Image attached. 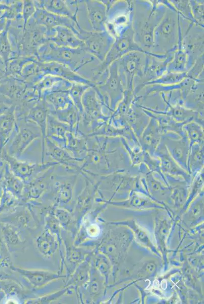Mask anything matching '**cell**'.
I'll list each match as a JSON object with an SVG mask.
<instances>
[{
    "mask_svg": "<svg viewBox=\"0 0 204 304\" xmlns=\"http://www.w3.org/2000/svg\"><path fill=\"white\" fill-rule=\"evenodd\" d=\"M36 57L40 62L59 63L78 73L83 67L95 59L83 47L71 48L59 47L49 41L38 48Z\"/></svg>",
    "mask_w": 204,
    "mask_h": 304,
    "instance_id": "cell-1",
    "label": "cell"
},
{
    "mask_svg": "<svg viewBox=\"0 0 204 304\" xmlns=\"http://www.w3.org/2000/svg\"><path fill=\"white\" fill-rule=\"evenodd\" d=\"M42 139L39 126L26 117L16 118V125L8 143L3 148L7 153L18 159L36 140Z\"/></svg>",
    "mask_w": 204,
    "mask_h": 304,
    "instance_id": "cell-2",
    "label": "cell"
},
{
    "mask_svg": "<svg viewBox=\"0 0 204 304\" xmlns=\"http://www.w3.org/2000/svg\"><path fill=\"white\" fill-rule=\"evenodd\" d=\"M132 51L143 52L147 55L162 58L159 54L152 53L142 49L134 40L133 31L131 27L127 28L123 34L114 43L105 59L97 67L93 69V77L91 81L97 83L110 65L119 58Z\"/></svg>",
    "mask_w": 204,
    "mask_h": 304,
    "instance_id": "cell-3",
    "label": "cell"
},
{
    "mask_svg": "<svg viewBox=\"0 0 204 304\" xmlns=\"http://www.w3.org/2000/svg\"><path fill=\"white\" fill-rule=\"evenodd\" d=\"M176 9L166 11L153 33V46L157 50L167 53L176 46L178 42V16Z\"/></svg>",
    "mask_w": 204,
    "mask_h": 304,
    "instance_id": "cell-4",
    "label": "cell"
},
{
    "mask_svg": "<svg viewBox=\"0 0 204 304\" xmlns=\"http://www.w3.org/2000/svg\"><path fill=\"white\" fill-rule=\"evenodd\" d=\"M0 155L2 159L7 162L12 172L24 184L31 182L49 168L59 165L53 161L39 164L22 161L9 155L4 149Z\"/></svg>",
    "mask_w": 204,
    "mask_h": 304,
    "instance_id": "cell-5",
    "label": "cell"
},
{
    "mask_svg": "<svg viewBox=\"0 0 204 304\" xmlns=\"http://www.w3.org/2000/svg\"><path fill=\"white\" fill-rule=\"evenodd\" d=\"M79 39L84 43L83 48L100 62L105 58L114 44V38L107 30L100 32L83 29Z\"/></svg>",
    "mask_w": 204,
    "mask_h": 304,
    "instance_id": "cell-6",
    "label": "cell"
},
{
    "mask_svg": "<svg viewBox=\"0 0 204 304\" xmlns=\"http://www.w3.org/2000/svg\"><path fill=\"white\" fill-rule=\"evenodd\" d=\"M56 166L49 168L31 182L25 184L21 198L24 204L30 201L37 200L44 195L53 180Z\"/></svg>",
    "mask_w": 204,
    "mask_h": 304,
    "instance_id": "cell-7",
    "label": "cell"
},
{
    "mask_svg": "<svg viewBox=\"0 0 204 304\" xmlns=\"http://www.w3.org/2000/svg\"><path fill=\"white\" fill-rule=\"evenodd\" d=\"M34 22L42 25L48 30L58 26L70 28L79 37L83 28L72 19L49 12L43 8H36V11L31 18Z\"/></svg>",
    "mask_w": 204,
    "mask_h": 304,
    "instance_id": "cell-8",
    "label": "cell"
},
{
    "mask_svg": "<svg viewBox=\"0 0 204 304\" xmlns=\"http://www.w3.org/2000/svg\"><path fill=\"white\" fill-rule=\"evenodd\" d=\"M49 157L52 161L60 165L80 174L83 160L73 157L65 149L62 148L46 137L45 142V159Z\"/></svg>",
    "mask_w": 204,
    "mask_h": 304,
    "instance_id": "cell-9",
    "label": "cell"
},
{
    "mask_svg": "<svg viewBox=\"0 0 204 304\" xmlns=\"http://www.w3.org/2000/svg\"><path fill=\"white\" fill-rule=\"evenodd\" d=\"M40 72L44 75L50 74L61 78L72 83L83 84L91 88L96 86L95 84L81 74L75 72L68 67L55 62H40L38 61Z\"/></svg>",
    "mask_w": 204,
    "mask_h": 304,
    "instance_id": "cell-10",
    "label": "cell"
},
{
    "mask_svg": "<svg viewBox=\"0 0 204 304\" xmlns=\"http://www.w3.org/2000/svg\"><path fill=\"white\" fill-rule=\"evenodd\" d=\"M14 270L19 273L32 287L37 289L65 277V275L47 270L28 269L18 267L14 268Z\"/></svg>",
    "mask_w": 204,
    "mask_h": 304,
    "instance_id": "cell-11",
    "label": "cell"
},
{
    "mask_svg": "<svg viewBox=\"0 0 204 304\" xmlns=\"http://www.w3.org/2000/svg\"><path fill=\"white\" fill-rule=\"evenodd\" d=\"M47 37L49 42L59 47L78 48L84 46L83 42L66 26H58L47 30Z\"/></svg>",
    "mask_w": 204,
    "mask_h": 304,
    "instance_id": "cell-12",
    "label": "cell"
},
{
    "mask_svg": "<svg viewBox=\"0 0 204 304\" xmlns=\"http://www.w3.org/2000/svg\"><path fill=\"white\" fill-rule=\"evenodd\" d=\"M88 23L91 30L100 32L106 30L107 8L99 1H84Z\"/></svg>",
    "mask_w": 204,
    "mask_h": 304,
    "instance_id": "cell-13",
    "label": "cell"
},
{
    "mask_svg": "<svg viewBox=\"0 0 204 304\" xmlns=\"http://www.w3.org/2000/svg\"><path fill=\"white\" fill-rule=\"evenodd\" d=\"M48 114V107L42 99L29 109L26 116V119L35 123L41 130L42 133L41 163L45 162V142L46 137L47 119Z\"/></svg>",
    "mask_w": 204,
    "mask_h": 304,
    "instance_id": "cell-14",
    "label": "cell"
},
{
    "mask_svg": "<svg viewBox=\"0 0 204 304\" xmlns=\"http://www.w3.org/2000/svg\"><path fill=\"white\" fill-rule=\"evenodd\" d=\"M26 88L24 81L7 76L0 86V95L8 99L13 105L16 106L21 100Z\"/></svg>",
    "mask_w": 204,
    "mask_h": 304,
    "instance_id": "cell-15",
    "label": "cell"
},
{
    "mask_svg": "<svg viewBox=\"0 0 204 304\" xmlns=\"http://www.w3.org/2000/svg\"><path fill=\"white\" fill-rule=\"evenodd\" d=\"M71 130L72 129L69 125L60 121L49 113L47 119L46 137L64 148L66 134Z\"/></svg>",
    "mask_w": 204,
    "mask_h": 304,
    "instance_id": "cell-16",
    "label": "cell"
},
{
    "mask_svg": "<svg viewBox=\"0 0 204 304\" xmlns=\"http://www.w3.org/2000/svg\"><path fill=\"white\" fill-rule=\"evenodd\" d=\"M69 90H48L42 94V98L47 104L49 110H60L74 104Z\"/></svg>",
    "mask_w": 204,
    "mask_h": 304,
    "instance_id": "cell-17",
    "label": "cell"
},
{
    "mask_svg": "<svg viewBox=\"0 0 204 304\" xmlns=\"http://www.w3.org/2000/svg\"><path fill=\"white\" fill-rule=\"evenodd\" d=\"M15 105L0 115V154L8 143L16 125Z\"/></svg>",
    "mask_w": 204,
    "mask_h": 304,
    "instance_id": "cell-18",
    "label": "cell"
},
{
    "mask_svg": "<svg viewBox=\"0 0 204 304\" xmlns=\"http://www.w3.org/2000/svg\"><path fill=\"white\" fill-rule=\"evenodd\" d=\"M36 245L39 252L49 258L55 254L58 248V236L46 228L36 238Z\"/></svg>",
    "mask_w": 204,
    "mask_h": 304,
    "instance_id": "cell-19",
    "label": "cell"
},
{
    "mask_svg": "<svg viewBox=\"0 0 204 304\" xmlns=\"http://www.w3.org/2000/svg\"><path fill=\"white\" fill-rule=\"evenodd\" d=\"M0 179L3 181L4 187L8 191L21 200L25 184L12 172L5 161L4 162Z\"/></svg>",
    "mask_w": 204,
    "mask_h": 304,
    "instance_id": "cell-20",
    "label": "cell"
},
{
    "mask_svg": "<svg viewBox=\"0 0 204 304\" xmlns=\"http://www.w3.org/2000/svg\"><path fill=\"white\" fill-rule=\"evenodd\" d=\"M33 3L36 8H43L51 13L69 17L80 25L77 17L73 15L65 1L41 0L33 1Z\"/></svg>",
    "mask_w": 204,
    "mask_h": 304,
    "instance_id": "cell-21",
    "label": "cell"
},
{
    "mask_svg": "<svg viewBox=\"0 0 204 304\" xmlns=\"http://www.w3.org/2000/svg\"><path fill=\"white\" fill-rule=\"evenodd\" d=\"M120 60L128 81V87H131L134 75L140 73L141 71V57L138 52H131L122 56Z\"/></svg>",
    "mask_w": 204,
    "mask_h": 304,
    "instance_id": "cell-22",
    "label": "cell"
},
{
    "mask_svg": "<svg viewBox=\"0 0 204 304\" xmlns=\"http://www.w3.org/2000/svg\"><path fill=\"white\" fill-rule=\"evenodd\" d=\"M9 24L5 30L0 33V66L6 69L8 62L12 58L13 52L9 39L8 29Z\"/></svg>",
    "mask_w": 204,
    "mask_h": 304,
    "instance_id": "cell-23",
    "label": "cell"
},
{
    "mask_svg": "<svg viewBox=\"0 0 204 304\" xmlns=\"http://www.w3.org/2000/svg\"><path fill=\"white\" fill-rule=\"evenodd\" d=\"M90 87L88 85L72 83V86L69 90V95L76 107L79 110L82 116L83 114V108L82 104V97L85 92Z\"/></svg>",
    "mask_w": 204,
    "mask_h": 304,
    "instance_id": "cell-24",
    "label": "cell"
},
{
    "mask_svg": "<svg viewBox=\"0 0 204 304\" xmlns=\"http://www.w3.org/2000/svg\"><path fill=\"white\" fill-rule=\"evenodd\" d=\"M62 78L50 74L44 75L40 81L33 86L41 97L42 93L51 88Z\"/></svg>",
    "mask_w": 204,
    "mask_h": 304,
    "instance_id": "cell-25",
    "label": "cell"
},
{
    "mask_svg": "<svg viewBox=\"0 0 204 304\" xmlns=\"http://www.w3.org/2000/svg\"><path fill=\"white\" fill-rule=\"evenodd\" d=\"M36 11L33 1H23L22 16L24 22V29L28 21L32 17Z\"/></svg>",
    "mask_w": 204,
    "mask_h": 304,
    "instance_id": "cell-26",
    "label": "cell"
},
{
    "mask_svg": "<svg viewBox=\"0 0 204 304\" xmlns=\"http://www.w3.org/2000/svg\"><path fill=\"white\" fill-rule=\"evenodd\" d=\"M68 288H64L57 292L50 294L44 297H40L37 300H32L30 303H48L54 299H57L62 295L67 290Z\"/></svg>",
    "mask_w": 204,
    "mask_h": 304,
    "instance_id": "cell-27",
    "label": "cell"
},
{
    "mask_svg": "<svg viewBox=\"0 0 204 304\" xmlns=\"http://www.w3.org/2000/svg\"><path fill=\"white\" fill-rule=\"evenodd\" d=\"M190 2V7L193 18L198 21L203 20V6L195 1Z\"/></svg>",
    "mask_w": 204,
    "mask_h": 304,
    "instance_id": "cell-28",
    "label": "cell"
},
{
    "mask_svg": "<svg viewBox=\"0 0 204 304\" xmlns=\"http://www.w3.org/2000/svg\"><path fill=\"white\" fill-rule=\"evenodd\" d=\"M186 55L181 51L176 54L174 62L173 68L176 70L183 69L185 68Z\"/></svg>",
    "mask_w": 204,
    "mask_h": 304,
    "instance_id": "cell-29",
    "label": "cell"
},
{
    "mask_svg": "<svg viewBox=\"0 0 204 304\" xmlns=\"http://www.w3.org/2000/svg\"><path fill=\"white\" fill-rule=\"evenodd\" d=\"M67 254L70 262L74 264L81 261V251L77 249L71 248L69 250Z\"/></svg>",
    "mask_w": 204,
    "mask_h": 304,
    "instance_id": "cell-30",
    "label": "cell"
},
{
    "mask_svg": "<svg viewBox=\"0 0 204 304\" xmlns=\"http://www.w3.org/2000/svg\"><path fill=\"white\" fill-rule=\"evenodd\" d=\"M12 105L8 99L0 95V115L5 112Z\"/></svg>",
    "mask_w": 204,
    "mask_h": 304,
    "instance_id": "cell-31",
    "label": "cell"
},
{
    "mask_svg": "<svg viewBox=\"0 0 204 304\" xmlns=\"http://www.w3.org/2000/svg\"><path fill=\"white\" fill-rule=\"evenodd\" d=\"M7 20L5 18H0V33H1L6 28Z\"/></svg>",
    "mask_w": 204,
    "mask_h": 304,
    "instance_id": "cell-32",
    "label": "cell"
},
{
    "mask_svg": "<svg viewBox=\"0 0 204 304\" xmlns=\"http://www.w3.org/2000/svg\"><path fill=\"white\" fill-rule=\"evenodd\" d=\"M6 77L7 75L5 73V71L2 69H0V86Z\"/></svg>",
    "mask_w": 204,
    "mask_h": 304,
    "instance_id": "cell-33",
    "label": "cell"
}]
</instances>
